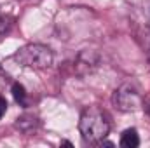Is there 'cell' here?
<instances>
[{
    "label": "cell",
    "instance_id": "30bf717a",
    "mask_svg": "<svg viewBox=\"0 0 150 148\" xmlns=\"http://www.w3.org/2000/svg\"><path fill=\"white\" fill-rule=\"evenodd\" d=\"M149 111H150V106H149Z\"/></svg>",
    "mask_w": 150,
    "mask_h": 148
},
{
    "label": "cell",
    "instance_id": "52a82bcc",
    "mask_svg": "<svg viewBox=\"0 0 150 148\" xmlns=\"http://www.w3.org/2000/svg\"><path fill=\"white\" fill-rule=\"evenodd\" d=\"M11 91H12V96H14L16 103L25 105V101H26V89H25V85L19 84V82H16V84H12V89Z\"/></svg>",
    "mask_w": 150,
    "mask_h": 148
},
{
    "label": "cell",
    "instance_id": "7a4b0ae2",
    "mask_svg": "<svg viewBox=\"0 0 150 148\" xmlns=\"http://www.w3.org/2000/svg\"><path fill=\"white\" fill-rule=\"evenodd\" d=\"M14 59L23 66H30L35 70H45L52 65L54 54L44 44H28L14 54Z\"/></svg>",
    "mask_w": 150,
    "mask_h": 148
},
{
    "label": "cell",
    "instance_id": "277c9868",
    "mask_svg": "<svg viewBox=\"0 0 150 148\" xmlns=\"http://www.w3.org/2000/svg\"><path fill=\"white\" fill-rule=\"evenodd\" d=\"M100 65V56L96 51H89V49H84L79 52L77 59H75V72L79 75H87L93 73Z\"/></svg>",
    "mask_w": 150,
    "mask_h": 148
},
{
    "label": "cell",
    "instance_id": "5b68a950",
    "mask_svg": "<svg viewBox=\"0 0 150 148\" xmlns=\"http://www.w3.org/2000/svg\"><path fill=\"white\" fill-rule=\"evenodd\" d=\"M16 127L19 131H23V132H32L38 127V118L33 113H23L16 120Z\"/></svg>",
    "mask_w": 150,
    "mask_h": 148
},
{
    "label": "cell",
    "instance_id": "3957f363",
    "mask_svg": "<svg viewBox=\"0 0 150 148\" xmlns=\"http://www.w3.org/2000/svg\"><path fill=\"white\" fill-rule=\"evenodd\" d=\"M112 103L120 111H136L143 106V98L134 84H122L113 91Z\"/></svg>",
    "mask_w": 150,
    "mask_h": 148
},
{
    "label": "cell",
    "instance_id": "8992f818",
    "mask_svg": "<svg viewBox=\"0 0 150 148\" xmlns=\"http://www.w3.org/2000/svg\"><path fill=\"white\" fill-rule=\"evenodd\" d=\"M140 145V136H138V131L134 127H129L122 132L120 136V147L124 148H136Z\"/></svg>",
    "mask_w": 150,
    "mask_h": 148
},
{
    "label": "cell",
    "instance_id": "ba28073f",
    "mask_svg": "<svg viewBox=\"0 0 150 148\" xmlns=\"http://www.w3.org/2000/svg\"><path fill=\"white\" fill-rule=\"evenodd\" d=\"M5 111H7V101H5V98L0 96V118L5 115Z\"/></svg>",
    "mask_w": 150,
    "mask_h": 148
},
{
    "label": "cell",
    "instance_id": "6da1fadb",
    "mask_svg": "<svg viewBox=\"0 0 150 148\" xmlns=\"http://www.w3.org/2000/svg\"><path fill=\"white\" fill-rule=\"evenodd\" d=\"M79 131L87 143H101L108 131H110V122L108 117L103 110L98 106H89L82 111L80 120H79Z\"/></svg>",
    "mask_w": 150,
    "mask_h": 148
},
{
    "label": "cell",
    "instance_id": "9c48e42d",
    "mask_svg": "<svg viewBox=\"0 0 150 148\" xmlns=\"http://www.w3.org/2000/svg\"><path fill=\"white\" fill-rule=\"evenodd\" d=\"M5 28H7V23H5V19H2V18H0V35L5 32Z\"/></svg>",
    "mask_w": 150,
    "mask_h": 148
}]
</instances>
